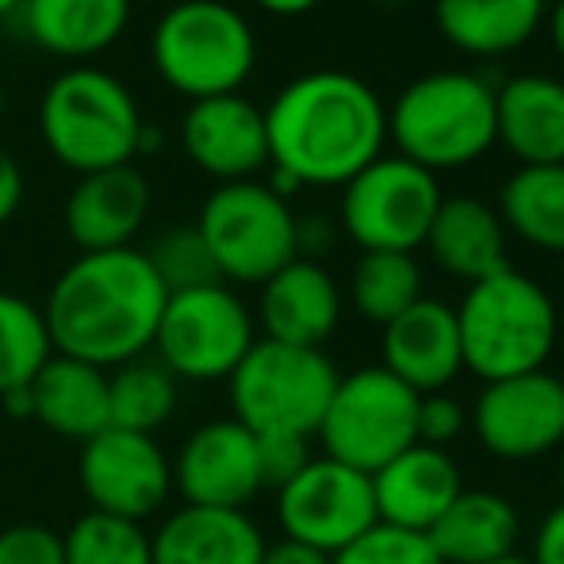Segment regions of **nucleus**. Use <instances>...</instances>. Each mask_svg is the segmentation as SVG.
Listing matches in <instances>:
<instances>
[{
	"mask_svg": "<svg viewBox=\"0 0 564 564\" xmlns=\"http://www.w3.org/2000/svg\"><path fill=\"white\" fill-rule=\"evenodd\" d=\"M253 4L273 15H304V12H312V8H319L323 0H253Z\"/></svg>",
	"mask_w": 564,
	"mask_h": 564,
	"instance_id": "nucleus-43",
	"label": "nucleus"
},
{
	"mask_svg": "<svg viewBox=\"0 0 564 564\" xmlns=\"http://www.w3.org/2000/svg\"><path fill=\"white\" fill-rule=\"evenodd\" d=\"M261 564H335V557L323 550H312L304 542H292V538H281V542L265 545V557Z\"/></svg>",
	"mask_w": 564,
	"mask_h": 564,
	"instance_id": "nucleus-41",
	"label": "nucleus"
},
{
	"mask_svg": "<svg viewBox=\"0 0 564 564\" xmlns=\"http://www.w3.org/2000/svg\"><path fill=\"white\" fill-rule=\"evenodd\" d=\"M150 216V181L139 165L89 173L74 185L62 208V227L82 253L123 250Z\"/></svg>",
	"mask_w": 564,
	"mask_h": 564,
	"instance_id": "nucleus-18",
	"label": "nucleus"
},
{
	"mask_svg": "<svg viewBox=\"0 0 564 564\" xmlns=\"http://www.w3.org/2000/svg\"><path fill=\"white\" fill-rule=\"evenodd\" d=\"M54 357L46 315L20 292H0V395L31 388Z\"/></svg>",
	"mask_w": 564,
	"mask_h": 564,
	"instance_id": "nucleus-31",
	"label": "nucleus"
},
{
	"mask_svg": "<svg viewBox=\"0 0 564 564\" xmlns=\"http://www.w3.org/2000/svg\"><path fill=\"white\" fill-rule=\"evenodd\" d=\"M181 403V380L158 357H134L108 372V415L112 426L154 438Z\"/></svg>",
	"mask_w": 564,
	"mask_h": 564,
	"instance_id": "nucleus-29",
	"label": "nucleus"
},
{
	"mask_svg": "<svg viewBox=\"0 0 564 564\" xmlns=\"http://www.w3.org/2000/svg\"><path fill=\"white\" fill-rule=\"evenodd\" d=\"M20 20L35 46L82 66L123 35L131 0H23Z\"/></svg>",
	"mask_w": 564,
	"mask_h": 564,
	"instance_id": "nucleus-26",
	"label": "nucleus"
},
{
	"mask_svg": "<svg viewBox=\"0 0 564 564\" xmlns=\"http://www.w3.org/2000/svg\"><path fill=\"white\" fill-rule=\"evenodd\" d=\"M31 423L66 442H89L112 426L108 415V372L77 357L54 354L31 380Z\"/></svg>",
	"mask_w": 564,
	"mask_h": 564,
	"instance_id": "nucleus-22",
	"label": "nucleus"
},
{
	"mask_svg": "<svg viewBox=\"0 0 564 564\" xmlns=\"http://www.w3.org/2000/svg\"><path fill=\"white\" fill-rule=\"evenodd\" d=\"M534 564H564V499L553 511H545V519L534 530V550H530Z\"/></svg>",
	"mask_w": 564,
	"mask_h": 564,
	"instance_id": "nucleus-38",
	"label": "nucleus"
},
{
	"mask_svg": "<svg viewBox=\"0 0 564 564\" xmlns=\"http://www.w3.org/2000/svg\"><path fill=\"white\" fill-rule=\"evenodd\" d=\"M499 219L542 253H564V165H522L499 193Z\"/></svg>",
	"mask_w": 564,
	"mask_h": 564,
	"instance_id": "nucleus-28",
	"label": "nucleus"
},
{
	"mask_svg": "<svg viewBox=\"0 0 564 564\" xmlns=\"http://www.w3.org/2000/svg\"><path fill=\"white\" fill-rule=\"evenodd\" d=\"M0 411L15 423H28L31 419V388H15V392L0 395Z\"/></svg>",
	"mask_w": 564,
	"mask_h": 564,
	"instance_id": "nucleus-42",
	"label": "nucleus"
},
{
	"mask_svg": "<svg viewBox=\"0 0 564 564\" xmlns=\"http://www.w3.org/2000/svg\"><path fill=\"white\" fill-rule=\"evenodd\" d=\"M0 564H66L62 534L43 522H15L0 530Z\"/></svg>",
	"mask_w": 564,
	"mask_h": 564,
	"instance_id": "nucleus-36",
	"label": "nucleus"
},
{
	"mask_svg": "<svg viewBox=\"0 0 564 564\" xmlns=\"http://www.w3.org/2000/svg\"><path fill=\"white\" fill-rule=\"evenodd\" d=\"M468 431L499 460H538L564 446V377L550 369L480 384Z\"/></svg>",
	"mask_w": 564,
	"mask_h": 564,
	"instance_id": "nucleus-13",
	"label": "nucleus"
},
{
	"mask_svg": "<svg viewBox=\"0 0 564 564\" xmlns=\"http://www.w3.org/2000/svg\"><path fill=\"white\" fill-rule=\"evenodd\" d=\"M330 242H335V227L327 224V219L312 216V219H296V253L307 261H315L323 250H330Z\"/></svg>",
	"mask_w": 564,
	"mask_h": 564,
	"instance_id": "nucleus-40",
	"label": "nucleus"
},
{
	"mask_svg": "<svg viewBox=\"0 0 564 564\" xmlns=\"http://www.w3.org/2000/svg\"><path fill=\"white\" fill-rule=\"evenodd\" d=\"M327 349L258 338L227 380L230 411L258 438H315L338 388Z\"/></svg>",
	"mask_w": 564,
	"mask_h": 564,
	"instance_id": "nucleus-6",
	"label": "nucleus"
},
{
	"mask_svg": "<svg viewBox=\"0 0 564 564\" xmlns=\"http://www.w3.org/2000/svg\"><path fill=\"white\" fill-rule=\"evenodd\" d=\"M20 4H23V0H0V20H4V15H12V12H20Z\"/></svg>",
	"mask_w": 564,
	"mask_h": 564,
	"instance_id": "nucleus-45",
	"label": "nucleus"
},
{
	"mask_svg": "<svg viewBox=\"0 0 564 564\" xmlns=\"http://www.w3.org/2000/svg\"><path fill=\"white\" fill-rule=\"evenodd\" d=\"M265 534L246 511L177 507L150 530L154 564H261Z\"/></svg>",
	"mask_w": 564,
	"mask_h": 564,
	"instance_id": "nucleus-21",
	"label": "nucleus"
},
{
	"mask_svg": "<svg viewBox=\"0 0 564 564\" xmlns=\"http://www.w3.org/2000/svg\"><path fill=\"white\" fill-rule=\"evenodd\" d=\"M4 108H8V97H4V82H0V123H4Z\"/></svg>",
	"mask_w": 564,
	"mask_h": 564,
	"instance_id": "nucleus-48",
	"label": "nucleus"
},
{
	"mask_svg": "<svg viewBox=\"0 0 564 564\" xmlns=\"http://www.w3.org/2000/svg\"><path fill=\"white\" fill-rule=\"evenodd\" d=\"M154 69L188 100L227 97L246 85L258 62L253 28L227 0H177L150 35Z\"/></svg>",
	"mask_w": 564,
	"mask_h": 564,
	"instance_id": "nucleus-7",
	"label": "nucleus"
},
{
	"mask_svg": "<svg viewBox=\"0 0 564 564\" xmlns=\"http://www.w3.org/2000/svg\"><path fill=\"white\" fill-rule=\"evenodd\" d=\"M258 457H261V480H265V488L276 491L281 484H289L315 453L307 438H258Z\"/></svg>",
	"mask_w": 564,
	"mask_h": 564,
	"instance_id": "nucleus-37",
	"label": "nucleus"
},
{
	"mask_svg": "<svg viewBox=\"0 0 564 564\" xmlns=\"http://www.w3.org/2000/svg\"><path fill=\"white\" fill-rule=\"evenodd\" d=\"M173 488L193 507L246 511L265 488L258 434L246 431L238 419H212L196 426L173 457Z\"/></svg>",
	"mask_w": 564,
	"mask_h": 564,
	"instance_id": "nucleus-15",
	"label": "nucleus"
},
{
	"mask_svg": "<svg viewBox=\"0 0 564 564\" xmlns=\"http://www.w3.org/2000/svg\"><path fill=\"white\" fill-rule=\"evenodd\" d=\"M23 204V170L12 154L0 150V227L20 212Z\"/></svg>",
	"mask_w": 564,
	"mask_h": 564,
	"instance_id": "nucleus-39",
	"label": "nucleus"
},
{
	"mask_svg": "<svg viewBox=\"0 0 564 564\" xmlns=\"http://www.w3.org/2000/svg\"><path fill=\"white\" fill-rule=\"evenodd\" d=\"M165 300L170 292L147 253L134 246L82 253L46 292L43 315L54 354L89 361L105 372L147 357L154 349Z\"/></svg>",
	"mask_w": 564,
	"mask_h": 564,
	"instance_id": "nucleus-1",
	"label": "nucleus"
},
{
	"mask_svg": "<svg viewBox=\"0 0 564 564\" xmlns=\"http://www.w3.org/2000/svg\"><path fill=\"white\" fill-rule=\"evenodd\" d=\"M66 564H154L150 530L142 522L116 519L105 511H85L62 534Z\"/></svg>",
	"mask_w": 564,
	"mask_h": 564,
	"instance_id": "nucleus-32",
	"label": "nucleus"
},
{
	"mask_svg": "<svg viewBox=\"0 0 564 564\" xmlns=\"http://www.w3.org/2000/svg\"><path fill=\"white\" fill-rule=\"evenodd\" d=\"M557 453H561V457H557V484H561V491H564V446Z\"/></svg>",
	"mask_w": 564,
	"mask_h": 564,
	"instance_id": "nucleus-47",
	"label": "nucleus"
},
{
	"mask_svg": "<svg viewBox=\"0 0 564 564\" xmlns=\"http://www.w3.org/2000/svg\"><path fill=\"white\" fill-rule=\"evenodd\" d=\"M142 127L134 93L100 66H69L39 100V134L66 170L100 173L139 158Z\"/></svg>",
	"mask_w": 564,
	"mask_h": 564,
	"instance_id": "nucleus-4",
	"label": "nucleus"
},
{
	"mask_svg": "<svg viewBox=\"0 0 564 564\" xmlns=\"http://www.w3.org/2000/svg\"><path fill=\"white\" fill-rule=\"evenodd\" d=\"M142 253H147V261L154 265L165 292H185V289H200V284L219 281L216 261H212L196 224L162 230V235L150 242V250H142Z\"/></svg>",
	"mask_w": 564,
	"mask_h": 564,
	"instance_id": "nucleus-33",
	"label": "nucleus"
},
{
	"mask_svg": "<svg viewBox=\"0 0 564 564\" xmlns=\"http://www.w3.org/2000/svg\"><path fill=\"white\" fill-rule=\"evenodd\" d=\"M468 434V408L453 392H431L419 395V419H415V438L423 446L449 449L457 438Z\"/></svg>",
	"mask_w": 564,
	"mask_h": 564,
	"instance_id": "nucleus-35",
	"label": "nucleus"
},
{
	"mask_svg": "<svg viewBox=\"0 0 564 564\" xmlns=\"http://www.w3.org/2000/svg\"><path fill=\"white\" fill-rule=\"evenodd\" d=\"M269 165L304 185L341 188L380 158L388 112L372 85L341 69L292 77L265 108Z\"/></svg>",
	"mask_w": 564,
	"mask_h": 564,
	"instance_id": "nucleus-2",
	"label": "nucleus"
},
{
	"mask_svg": "<svg viewBox=\"0 0 564 564\" xmlns=\"http://www.w3.org/2000/svg\"><path fill=\"white\" fill-rule=\"evenodd\" d=\"M522 538V519L503 491L465 488L449 511L431 527L426 542L442 564H491L514 553Z\"/></svg>",
	"mask_w": 564,
	"mask_h": 564,
	"instance_id": "nucleus-25",
	"label": "nucleus"
},
{
	"mask_svg": "<svg viewBox=\"0 0 564 564\" xmlns=\"http://www.w3.org/2000/svg\"><path fill=\"white\" fill-rule=\"evenodd\" d=\"M77 484L89 499V511L147 522L170 503L173 460L150 434L108 426L82 446Z\"/></svg>",
	"mask_w": 564,
	"mask_h": 564,
	"instance_id": "nucleus-14",
	"label": "nucleus"
},
{
	"mask_svg": "<svg viewBox=\"0 0 564 564\" xmlns=\"http://www.w3.org/2000/svg\"><path fill=\"white\" fill-rule=\"evenodd\" d=\"M438 204L442 185L431 170L400 154H380L349 185H341V230L365 253H415L426 242Z\"/></svg>",
	"mask_w": 564,
	"mask_h": 564,
	"instance_id": "nucleus-11",
	"label": "nucleus"
},
{
	"mask_svg": "<svg viewBox=\"0 0 564 564\" xmlns=\"http://www.w3.org/2000/svg\"><path fill=\"white\" fill-rule=\"evenodd\" d=\"M349 300L365 323H377L380 330L400 319L411 304L423 300V269L415 253L369 250L354 265L349 276Z\"/></svg>",
	"mask_w": 564,
	"mask_h": 564,
	"instance_id": "nucleus-30",
	"label": "nucleus"
},
{
	"mask_svg": "<svg viewBox=\"0 0 564 564\" xmlns=\"http://www.w3.org/2000/svg\"><path fill=\"white\" fill-rule=\"evenodd\" d=\"M423 246L438 261V269L468 284L511 265L503 219L491 204L476 200V196H442Z\"/></svg>",
	"mask_w": 564,
	"mask_h": 564,
	"instance_id": "nucleus-24",
	"label": "nucleus"
},
{
	"mask_svg": "<svg viewBox=\"0 0 564 564\" xmlns=\"http://www.w3.org/2000/svg\"><path fill=\"white\" fill-rule=\"evenodd\" d=\"M453 312L465 369L480 384L545 369L557 349V304L534 276L511 265L468 284Z\"/></svg>",
	"mask_w": 564,
	"mask_h": 564,
	"instance_id": "nucleus-3",
	"label": "nucleus"
},
{
	"mask_svg": "<svg viewBox=\"0 0 564 564\" xmlns=\"http://www.w3.org/2000/svg\"><path fill=\"white\" fill-rule=\"evenodd\" d=\"M372 480L335 457H312L289 484L276 488V527L292 542L341 553L377 527Z\"/></svg>",
	"mask_w": 564,
	"mask_h": 564,
	"instance_id": "nucleus-12",
	"label": "nucleus"
},
{
	"mask_svg": "<svg viewBox=\"0 0 564 564\" xmlns=\"http://www.w3.org/2000/svg\"><path fill=\"white\" fill-rule=\"evenodd\" d=\"M380 365L400 377L415 395L446 392L465 372L457 335V312L442 300L423 296L400 319H392L380 338Z\"/></svg>",
	"mask_w": 564,
	"mask_h": 564,
	"instance_id": "nucleus-17",
	"label": "nucleus"
},
{
	"mask_svg": "<svg viewBox=\"0 0 564 564\" xmlns=\"http://www.w3.org/2000/svg\"><path fill=\"white\" fill-rule=\"evenodd\" d=\"M388 134L423 170H460L496 147V89L465 69L426 74L400 93Z\"/></svg>",
	"mask_w": 564,
	"mask_h": 564,
	"instance_id": "nucleus-5",
	"label": "nucleus"
},
{
	"mask_svg": "<svg viewBox=\"0 0 564 564\" xmlns=\"http://www.w3.org/2000/svg\"><path fill=\"white\" fill-rule=\"evenodd\" d=\"M550 39H553V51L564 62V0H557L550 12Z\"/></svg>",
	"mask_w": 564,
	"mask_h": 564,
	"instance_id": "nucleus-44",
	"label": "nucleus"
},
{
	"mask_svg": "<svg viewBox=\"0 0 564 564\" xmlns=\"http://www.w3.org/2000/svg\"><path fill=\"white\" fill-rule=\"evenodd\" d=\"M545 0H434V23L457 51L496 58L534 39Z\"/></svg>",
	"mask_w": 564,
	"mask_h": 564,
	"instance_id": "nucleus-27",
	"label": "nucleus"
},
{
	"mask_svg": "<svg viewBox=\"0 0 564 564\" xmlns=\"http://www.w3.org/2000/svg\"><path fill=\"white\" fill-rule=\"evenodd\" d=\"M335 564H442V557L426 542V534H411V530L377 522L369 534H361L354 545L335 553Z\"/></svg>",
	"mask_w": 564,
	"mask_h": 564,
	"instance_id": "nucleus-34",
	"label": "nucleus"
},
{
	"mask_svg": "<svg viewBox=\"0 0 564 564\" xmlns=\"http://www.w3.org/2000/svg\"><path fill=\"white\" fill-rule=\"evenodd\" d=\"M219 281L265 284L296 261V212L261 181H230L204 200L196 219Z\"/></svg>",
	"mask_w": 564,
	"mask_h": 564,
	"instance_id": "nucleus-8",
	"label": "nucleus"
},
{
	"mask_svg": "<svg viewBox=\"0 0 564 564\" xmlns=\"http://www.w3.org/2000/svg\"><path fill=\"white\" fill-rule=\"evenodd\" d=\"M415 419L419 395L384 365H365L338 377L315 438L323 442V457H335L372 476L408 446H415Z\"/></svg>",
	"mask_w": 564,
	"mask_h": 564,
	"instance_id": "nucleus-9",
	"label": "nucleus"
},
{
	"mask_svg": "<svg viewBox=\"0 0 564 564\" xmlns=\"http://www.w3.org/2000/svg\"><path fill=\"white\" fill-rule=\"evenodd\" d=\"M253 341H258V323L246 300L216 281L170 292L154 335V354L177 380L216 384V380H230Z\"/></svg>",
	"mask_w": 564,
	"mask_h": 564,
	"instance_id": "nucleus-10",
	"label": "nucleus"
},
{
	"mask_svg": "<svg viewBox=\"0 0 564 564\" xmlns=\"http://www.w3.org/2000/svg\"><path fill=\"white\" fill-rule=\"evenodd\" d=\"M181 147L188 162L219 185L253 181V173L269 165L265 112L242 93L193 100L181 119Z\"/></svg>",
	"mask_w": 564,
	"mask_h": 564,
	"instance_id": "nucleus-16",
	"label": "nucleus"
},
{
	"mask_svg": "<svg viewBox=\"0 0 564 564\" xmlns=\"http://www.w3.org/2000/svg\"><path fill=\"white\" fill-rule=\"evenodd\" d=\"M372 499H377V519L384 527L411 530V534H431V527L449 511L453 499L465 491L460 465L449 449L434 446H408L384 468L369 476Z\"/></svg>",
	"mask_w": 564,
	"mask_h": 564,
	"instance_id": "nucleus-19",
	"label": "nucleus"
},
{
	"mask_svg": "<svg viewBox=\"0 0 564 564\" xmlns=\"http://www.w3.org/2000/svg\"><path fill=\"white\" fill-rule=\"evenodd\" d=\"M491 564H534L530 557H522V553H511V557H503V561H491Z\"/></svg>",
	"mask_w": 564,
	"mask_h": 564,
	"instance_id": "nucleus-46",
	"label": "nucleus"
},
{
	"mask_svg": "<svg viewBox=\"0 0 564 564\" xmlns=\"http://www.w3.org/2000/svg\"><path fill=\"white\" fill-rule=\"evenodd\" d=\"M258 323L284 346L323 349L341 323V289L319 261L296 258L261 284Z\"/></svg>",
	"mask_w": 564,
	"mask_h": 564,
	"instance_id": "nucleus-20",
	"label": "nucleus"
},
{
	"mask_svg": "<svg viewBox=\"0 0 564 564\" xmlns=\"http://www.w3.org/2000/svg\"><path fill=\"white\" fill-rule=\"evenodd\" d=\"M496 142L522 165H564V82L519 74L496 89Z\"/></svg>",
	"mask_w": 564,
	"mask_h": 564,
	"instance_id": "nucleus-23",
	"label": "nucleus"
}]
</instances>
